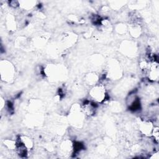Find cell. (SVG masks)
Instances as JSON below:
<instances>
[{
    "instance_id": "6da1fadb",
    "label": "cell",
    "mask_w": 159,
    "mask_h": 159,
    "mask_svg": "<svg viewBox=\"0 0 159 159\" xmlns=\"http://www.w3.org/2000/svg\"><path fill=\"white\" fill-rule=\"evenodd\" d=\"M90 95L97 102H102L106 97V89L104 86L98 84L94 86L90 91Z\"/></svg>"
},
{
    "instance_id": "7a4b0ae2",
    "label": "cell",
    "mask_w": 159,
    "mask_h": 159,
    "mask_svg": "<svg viewBox=\"0 0 159 159\" xmlns=\"http://www.w3.org/2000/svg\"><path fill=\"white\" fill-rule=\"evenodd\" d=\"M152 135L153 136L155 141L156 142V143L158 142V138H159V135H158V126H154L152 133H151Z\"/></svg>"
}]
</instances>
